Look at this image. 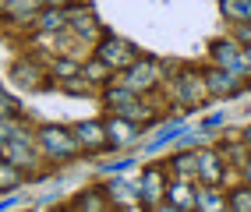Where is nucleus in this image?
I'll use <instances>...</instances> for the list:
<instances>
[{
  "label": "nucleus",
  "mask_w": 251,
  "mask_h": 212,
  "mask_svg": "<svg viewBox=\"0 0 251 212\" xmlns=\"http://www.w3.org/2000/svg\"><path fill=\"white\" fill-rule=\"evenodd\" d=\"M195 209H198V212H226L230 205H226V198L220 194V188L202 184V188H198V202H195Z\"/></svg>",
  "instance_id": "13"
},
{
  "label": "nucleus",
  "mask_w": 251,
  "mask_h": 212,
  "mask_svg": "<svg viewBox=\"0 0 251 212\" xmlns=\"http://www.w3.org/2000/svg\"><path fill=\"white\" fill-rule=\"evenodd\" d=\"M159 64L156 60H135L131 68H124V74H121V85L127 89V92H145V89H152L156 81H159Z\"/></svg>",
  "instance_id": "3"
},
{
  "label": "nucleus",
  "mask_w": 251,
  "mask_h": 212,
  "mask_svg": "<svg viewBox=\"0 0 251 212\" xmlns=\"http://www.w3.org/2000/svg\"><path fill=\"white\" fill-rule=\"evenodd\" d=\"M32 71H36V68H28V64H25V68H22V64H18V71H14V78H18V85H25V89H36L39 85V74H32Z\"/></svg>",
  "instance_id": "18"
},
{
  "label": "nucleus",
  "mask_w": 251,
  "mask_h": 212,
  "mask_svg": "<svg viewBox=\"0 0 251 212\" xmlns=\"http://www.w3.org/2000/svg\"><path fill=\"white\" fill-rule=\"evenodd\" d=\"M170 166L177 170L180 181H191V177H198V152H180V156H174Z\"/></svg>",
  "instance_id": "16"
},
{
  "label": "nucleus",
  "mask_w": 251,
  "mask_h": 212,
  "mask_svg": "<svg viewBox=\"0 0 251 212\" xmlns=\"http://www.w3.org/2000/svg\"><path fill=\"white\" fill-rule=\"evenodd\" d=\"M237 43H241V46H244V43L251 46V22H241V25H237Z\"/></svg>",
  "instance_id": "24"
},
{
  "label": "nucleus",
  "mask_w": 251,
  "mask_h": 212,
  "mask_svg": "<svg viewBox=\"0 0 251 212\" xmlns=\"http://www.w3.org/2000/svg\"><path fill=\"white\" fill-rule=\"evenodd\" d=\"M220 177H223L220 156H216L212 149H202V152H198V181L209 184V188H216V184H220Z\"/></svg>",
  "instance_id": "8"
},
{
  "label": "nucleus",
  "mask_w": 251,
  "mask_h": 212,
  "mask_svg": "<svg viewBox=\"0 0 251 212\" xmlns=\"http://www.w3.org/2000/svg\"><path fill=\"white\" fill-rule=\"evenodd\" d=\"M75 138H78V145H85V149L110 145V141H106V124H96V120H81V124L75 127Z\"/></svg>",
  "instance_id": "10"
},
{
  "label": "nucleus",
  "mask_w": 251,
  "mask_h": 212,
  "mask_svg": "<svg viewBox=\"0 0 251 212\" xmlns=\"http://www.w3.org/2000/svg\"><path fill=\"white\" fill-rule=\"evenodd\" d=\"M244 141H251V127H248V131H244Z\"/></svg>",
  "instance_id": "29"
},
{
  "label": "nucleus",
  "mask_w": 251,
  "mask_h": 212,
  "mask_svg": "<svg viewBox=\"0 0 251 212\" xmlns=\"http://www.w3.org/2000/svg\"><path fill=\"white\" fill-rule=\"evenodd\" d=\"M39 145H43V152L50 159H71L81 149L75 131H68V127H43V131H39Z\"/></svg>",
  "instance_id": "2"
},
{
  "label": "nucleus",
  "mask_w": 251,
  "mask_h": 212,
  "mask_svg": "<svg viewBox=\"0 0 251 212\" xmlns=\"http://www.w3.org/2000/svg\"><path fill=\"white\" fill-rule=\"evenodd\" d=\"M53 74H57V78H75V74H78V64H75V60H57V64H53Z\"/></svg>",
  "instance_id": "21"
},
{
  "label": "nucleus",
  "mask_w": 251,
  "mask_h": 212,
  "mask_svg": "<svg viewBox=\"0 0 251 212\" xmlns=\"http://www.w3.org/2000/svg\"><path fill=\"white\" fill-rule=\"evenodd\" d=\"M166 198H170V205L191 212L198 202V188H191V181H174V184H166Z\"/></svg>",
  "instance_id": "9"
},
{
  "label": "nucleus",
  "mask_w": 251,
  "mask_h": 212,
  "mask_svg": "<svg viewBox=\"0 0 251 212\" xmlns=\"http://www.w3.org/2000/svg\"><path fill=\"white\" fill-rule=\"evenodd\" d=\"M223 124V113H212V117L205 120V127H209V131H216V127H220Z\"/></svg>",
  "instance_id": "25"
},
{
  "label": "nucleus",
  "mask_w": 251,
  "mask_h": 212,
  "mask_svg": "<svg viewBox=\"0 0 251 212\" xmlns=\"http://www.w3.org/2000/svg\"><path fill=\"white\" fill-rule=\"evenodd\" d=\"M163 198V170L159 166H149L138 177V202L145 209H156V202Z\"/></svg>",
  "instance_id": "5"
},
{
  "label": "nucleus",
  "mask_w": 251,
  "mask_h": 212,
  "mask_svg": "<svg viewBox=\"0 0 251 212\" xmlns=\"http://www.w3.org/2000/svg\"><path fill=\"white\" fill-rule=\"evenodd\" d=\"M220 11L230 22H251V0H220Z\"/></svg>",
  "instance_id": "15"
},
{
  "label": "nucleus",
  "mask_w": 251,
  "mask_h": 212,
  "mask_svg": "<svg viewBox=\"0 0 251 212\" xmlns=\"http://www.w3.org/2000/svg\"><path fill=\"white\" fill-rule=\"evenodd\" d=\"M106 74H110V68H106V64L99 60V57H96V60H89V68H85V78L99 81V78H106Z\"/></svg>",
  "instance_id": "20"
},
{
  "label": "nucleus",
  "mask_w": 251,
  "mask_h": 212,
  "mask_svg": "<svg viewBox=\"0 0 251 212\" xmlns=\"http://www.w3.org/2000/svg\"><path fill=\"white\" fill-rule=\"evenodd\" d=\"M177 95L184 103H202L209 89H205V78H198V74H184L180 78V85H177Z\"/></svg>",
  "instance_id": "11"
},
{
  "label": "nucleus",
  "mask_w": 251,
  "mask_h": 212,
  "mask_svg": "<svg viewBox=\"0 0 251 212\" xmlns=\"http://www.w3.org/2000/svg\"><path fill=\"white\" fill-rule=\"evenodd\" d=\"M248 68H251V46H248Z\"/></svg>",
  "instance_id": "30"
},
{
  "label": "nucleus",
  "mask_w": 251,
  "mask_h": 212,
  "mask_svg": "<svg viewBox=\"0 0 251 212\" xmlns=\"http://www.w3.org/2000/svg\"><path fill=\"white\" fill-rule=\"evenodd\" d=\"M209 53H212V60L220 64L223 71H230V74H237V78H244L251 68H248V50L237 43V39H216L212 46H209Z\"/></svg>",
  "instance_id": "1"
},
{
  "label": "nucleus",
  "mask_w": 251,
  "mask_h": 212,
  "mask_svg": "<svg viewBox=\"0 0 251 212\" xmlns=\"http://www.w3.org/2000/svg\"><path fill=\"white\" fill-rule=\"evenodd\" d=\"M152 212H184V209H177V205H166V209H152Z\"/></svg>",
  "instance_id": "28"
},
{
  "label": "nucleus",
  "mask_w": 251,
  "mask_h": 212,
  "mask_svg": "<svg viewBox=\"0 0 251 212\" xmlns=\"http://www.w3.org/2000/svg\"><path fill=\"white\" fill-rule=\"evenodd\" d=\"M18 184V166H11L7 159H0V188H14Z\"/></svg>",
  "instance_id": "19"
},
{
  "label": "nucleus",
  "mask_w": 251,
  "mask_h": 212,
  "mask_svg": "<svg viewBox=\"0 0 251 212\" xmlns=\"http://www.w3.org/2000/svg\"><path fill=\"white\" fill-rule=\"evenodd\" d=\"M46 4H50V7H57V11H60V4H75V0H46Z\"/></svg>",
  "instance_id": "27"
},
{
  "label": "nucleus",
  "mask_w": 251,
  "mask_h": 212,
  "mask_svg": "<svg viewBox=\"0 0 251 212\" xmlns=\"http://www.w3.org/2000/svg\"><path fill=\"white\" fill-rule=\"evenodd\" d=\"M138 131H142V127H138L135 120L113 117V113H110V120H106V141H110V145H117V149H121V145H131V141L138 138Z\"/></svg>",
  "instance_id": "7"
},
{
  "label": "nucleus",
  "mask_w": 251,
  "mask_h": 212,
  "mask_svg": "<svg viewBox=\"0 0 251 212\" xmlns=\"http://www.w3.org/2000/svg\"><path fill=\"white\" fill-rule=\"evenodd\" d=\"M106 205H110L106 188H103V191H99V188H89V191H81L78 202H75L78 212H106Z\"/></svg>",
  "instance_id": "12"
},
{
  "label": "nucleus",
  "mask_w": 251,
  "mask_h": 212,
  "mask_svg": "<svg viewBox=\"0 0 251 212\" xmlns=\"http://www.w3.org/2000/svg\"><path fill=\"white\" fill-rule=\"evenodd\" d=\"M68 22H71V14H68V11H57V7L39 11V18H36V25H39L43 32H60Z\"/></svg>",
  "instance_id": "14"
},
{
  "label": "nucleus",
  "mask_w": 251,
  "mask_h": 212,
  "mask_svg": "<svg viewBox=\"0 0 251 212\" xmlns=\"http://www.w3.org/2000/svg\"><path fill=\"white\" fill-rule=\"evenodd\" d=\"M96 57L106 64V68H131L135 64V46L131 43H124V39H117V36H110V39H103L99 43V50H96Z\"/></svg>",
  "instance_id": "4"
},
{
  "label": "nucleus",
  "mask_w": 251,
  "mask_h": 212,
  "mask_svg": "<svg viewBox=\"0 0 251 212\" xmlns=\"http://www.w3.org/2000/svg\"><path fill=\"white\" fill-rule=\"evenodd\" d=\"M11 113H14V103L7 99V92H4V89H0V120H7V117H11Z\"/></svg>",
  "instance_id": "23"
},
{
  "label": "nucleus",
  "mask_w": 251,
  "mask_h": 212,
  "mask_svg": "<svg viewBox=\"0 0 251 212\" xmlns=\"http://www.w3.org/2000/svg\"><path fill=\"white\" fill-rule=\"evenodd\" d=\"M226 205H230V212H251V188H237Z\"/></svg>",
  "instance_id": "17"
},
{
  "label": "nucleus",
  "mask_w": 251,
  "mask_h": 212,
  "mask_svg": "<svg viewBox=\"0 0 251 212\" xmlns=\"http://www.w3.org/2000/svg\"><path fill=\"white\" fill-rule=\"evenodd\" d=\"M14 131H18V127H14L11 120H0V149H4V145L14 138Z\"/></svg>",
  "instance_id": "22"
},
{
  "label": "nucleus",
  "mask_w": 251,
  "mask_h": 212,
  "mask_svg": "<svg viewBox=\"0 0 251 212\" xmlns=\"http://www.w3.org/2000/svg\"><path fill=\"white\" fill-rule=\"evenodd\" d=\"M202 78H205L209 95H237V92H241V78L230 74V71H223V68H212V71H205Z\"/></svg>",
  "instance_id": "6"
},
{
  "label": "nucleus",
  "mask_w": 251,
  "mask_h": 212,
  "mask_svg": "<svg viewBox=\"0 0 251 212\" xmlns=\"http://www.w3.org/2000/svg\"><path fill=\"white\" fill-rule=\"evenodd\" d=\"M244 181H248V188H251V156L244 159Z\"/></svg>",
  "instance_id": "26"
}]
</instances>
